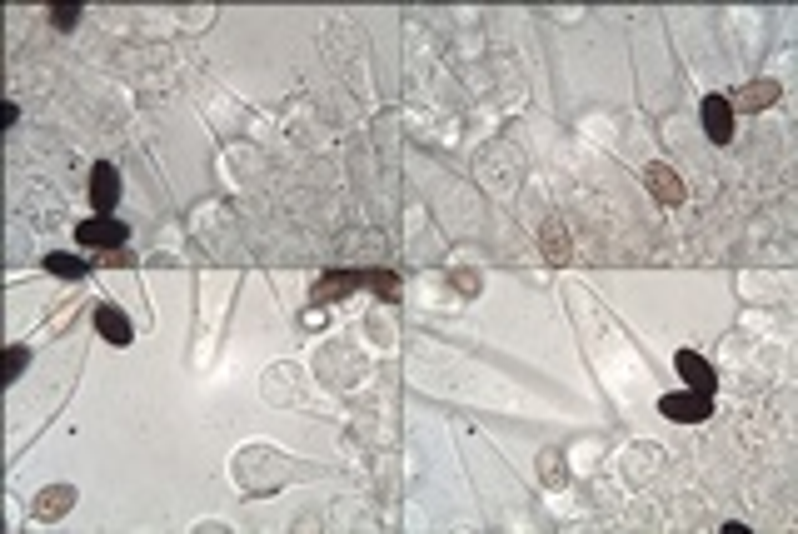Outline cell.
Here are the masks:
<instances>
[{
	"mask_svg": "<svg viewBox=\"0 0 798 534\" xmlns=\"http://www.w3.org/2000/svg\"><path fill=\"white\" fill-rule=\"evenodd\" d=\"M355 290H370L375 300L399 305V275L395 270H330V275L310 290V305L325 310V305H335V300H345V295H355Z\"/></svg>",
	"mask_w": 798,
	"mask_h": 534,
	"instance_id": "cell-1",
	"label": "cell"
},
{
	"mask_svg": "<svg viewBox=\"0 0 798 534\" xmlns=\"http://www.w3.org/2000/svg\"><path fill=\"white\" fill-rule=\"evenodd\" d=\"M659 415H664V420H679V425H704V420L714 415V395H699V390H689V395H664V400H659Z\"/></svg>",
	"mask_w": 798,
	"mask_h": 534,
	"instance_id": "cell-2",
	"label": "cell"
},
{
	"mask_svg": "<svg viewBox=\"0 0 798 534\" xmlns=\"http://www.w3.org/2000/svg\"><path fill=\"white\" fill-rule=\"evenodd\" d=\"M75 240L90 245V250H125L130 225H120V220H110V215H95V220H85V225L75 230Z\"/></svg>",
	"mask_w": 798,
	"mask_h": 534,
	"instance_id": "cell-3",
	"label": "cell"
},
{
	"mask_svg": "<svg viewBox=\"0 0 798 534\" xmlns=\"http://www.w3.org/2000/svg\"><path fill=\"white\" fill-rule=\"evenodd\" d=\"M644 185L654 190V200H659V205H684V200H689V190H684L679 170H674V165H664V160L644 165Z\"/></svg>",
	"mask_w": 798,
	"mask_h": 534,
	"instance_id": "cell-4",
	"label": "cell"
},
{
	"mask_svg": "<svg viewBox=\"0 0 798 534\" xmlns=\"http://www.w3.org/2000/svg\"><path fill=\"white\" fill-rule=\"evenodd\" d=\"M539 250H544V265H549V270H564V265H569V255H574V250H569V225H564L559 215H549V220H544V230H539Z\"/></svg>",
	"mask_w": 798,
	"mask_h": 534,
	"instance_id": "cell-5",
	"label": "cell"
},
{
	"mask_svg": "<svg viewBox=\"0 0 798 534\" xmlns=\"http://www.w3.org/2000/svg\"><path fill=\"white\" fill-rule=\"evenodd\" d=\"M674 365H679V380H684L689 390H699V395H714V390H719V375H714V365H709L704 355L679 350V355H674Z\"/></svg>",
	"mask_w": 798,
	"mask_h": 534,
	"instance_id": "cell-6",
	"label": "cell"
},
{
	"mask_svg": "<svg viewBox=\"0 0 798 534\" xmlns=\"http://www.w3.org/2000/svg\"><path fill=\"white\" fill-rule=\"evenodd\" d=\"M704 130H709L714 145L734 140V105H729V95H704Z\"/></svg>",
	"mask_w": 798,
	"mask_h": 534,
	"instance_id": "cell-7",
	"label": "cell"
},
{
	"mask_svg": "<svg viewBox=\"0 0 798 534\" xmlns=\"http://www.w3.org/2000/svg\"><path fill=\"white\" fill-rule=\"evenodd\" d=\"M90 200H95L100 215H110V210L120 205V170H115L110 160H100V165L90 170Z\"/></svg>",
	"mask_w": 798,
	"mask_h": 534,
	"instance_id": "cell-8",
	"label": "cell"
},
{
	"mask_svg": "<svg viewBox=\"0 0 798 534\" xmlns=\"http://www.w3.org/2000/svg\"><path fill=\"white\" fill-rule=\"evenodd\" d=\"M779 95H784L779 80H754L739 95H729V105H739V110H769V105H779Z\"/></svg>",
	"mask_w": 798,
	"mask_h": 534,
	"instance_id": "cell-9",
	"label": "cell"
},
{
	"mask_svg": "<svg viewBox=\"0 0 798 534\" xmlns=\"http://www.w3.org/2000/svg\"><path fill=\"white\" fill-rule=\"evenodd\" d=\"M95 330L110 340V345H130L135 340V330H130V320L115 310V305H95Z\"/></svg>",
	"mask_w": 798,
	"mask_h": 534,
	"instance_id": "cell-10",
	"label": "cell"
},
{
	"mask_svg": "<svg viewBox=\"0 0 798 534\" xmlns=\"http://www.w3.org/2000/svg\"><path fill=\"white\" fill-rule=\"evenodd\" d=\"M75 505V485H50L35 495V520H60Z\"/></svg>",
	"mask_w": 798,
	"mask_h": 534,
	"instance_id": "cell-11",
	"label": "cell"
},
{
	"mask_svg": "<svg viewBox=\"0 0 798 534\" xmlns=\"http://www.w3.org/2000/svg\"><path fill=\"white\" fill-rule=\"evenodd\" d=\"M45 270H50V275H60V280H80V275H85L90 265H85L80 255H65V250H50V255H45Z\"/></svg>",
	"mask_w": 798,
	"mask_h": 534,
	"instance_id": "cell-12",
	"label": "cell"
},
{
	"mask_svg": "<svg viewBox=\"0 0 798 534\" xmlns=\"http://www.w3.org/2000/svg\"><path fill=\"white\" fill-rule=\"evenodd\" d=\"M544 485H549V490H554V485H569V470H564V460L544 455Z\"/></svg>",
	"mask_w": 798,
	"mask_h": 534,
	"instance_id": "cell-13",
	"label": "cell"
},
{
	"mask_svg": "<svg viewBox=\"0 0 798 534\" xmlns=\"http://www.w3.org/2000/svg\"><path fill=\"white\" fill-rule=\"evenodd\" d=\"M25 360H30V355H25V345H10V365H5V385H10V380H20V370H25Z\"/></svg>",
	"mask_w": 798,
	"mask_h": 534,
	"instance_id": "cell-14",
	"label": "cell"
},
{
	"mask_svg": "<svg viewBox=\"0 0 798 534\" xmlns=\"http://www.w3.org/2000/svg\"><path fill=\"white\" fill-rule=\"evenodd\" d=\"M50 20H55V30H70V25L80 20V5H55V15H50Z\"/></svg>",
	"mask_w": 798,
	"mask_h": 534,
	"instance_id": "cell-15",
	"label": "cell"
},
{
	"mask_svg": "<svg viewBox=\"0 0 798 534\" xmlns=\"http://www.w3.org/2000/svg\"><path fill=\"white\" fill-rule=\"evenodd\" d=\"M454 285H459V290H464V295H479V280H474V275H464V270H459V275H454Z\"/></svg>",
	"mask_w": 798,
	"mask_h": 534,
	"instance_id": "cell-16",
	"label": "cell"
}]
</instances>
